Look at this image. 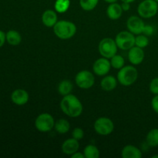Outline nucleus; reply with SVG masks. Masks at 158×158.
Masks as SVG:
<instances>
[{
    "instance_id": "obj_30",
    "label": "nucleus",
    "mask_w": 158,
    "mask_h": 158,
    "mask_svg": "<svg viewBox=\"0 0 158 158\" xmlns=\"http://www.w3.org/2000/svg\"><path fill=\"white\" fill-rule=\"evenodd\" d=\"M154 29L152 26H150V25L146 26V25H145L144 29H143V33L145 35H147V36L152 35L153 33H154Z\"/></svg>"
},
{
    "instance_id": "obj_26",
    "label": "nucleus",
    "mask_w": 158,
    "mask_h": 158,
    "mask_svg": "<svg viewBox=\"0 0 158 158\" xmlns=\"http://www.w3.org/2000/svg\"><path fill=\"white\" fill-rule=\"evenodd\" d=\"M99 0H80V5L85 11H91L97 7Z\"/></svg>"
},
{
    "instance_id": "obj_32",
    "label": "nucleus",
    "mask_w": 158,
    "mask_h": 158,
    "mask_svg": "<svg viewBox=\"0 0 158 158\" xmlns=\"http://www.w3.org/2000/svg\"><path fill=\"white\" fill-rule=\"evenodd\" d=\"M6 41V33H5L3 31L0 30V48L5 44Z\"/></svg>"
},
{
    "instance_id": "obj_6",
    "label": "nucleus",
    "mask_w": 158,
    "mask_h": 158,
    "mask_svg": "<svg viewBox=\"0 0 158 158\" xmlns=\"http://www.w3.org/2000/svg\"><path fill=\"white\" fill-rule=\"evenodd\" d=\"M98 49L102 56L110 59L117 54L118 47L115 40L110 38H104L100 42Z\"/></svg>"
},
{
    "instance_id": "obj_23",
    "label": "nucleus",
    "mask_w": 158,
    "mask_h": 158,
    "mask_svg": "<svg viewBox=\"0 0 158 158\" xmlns=\"http://www.w3.org/2000/svg\"><path fill=\"white\" fill-rule=\"evenodd\" d=\"M83 154L86 158H98L100 157V151L96 146L93 144H89L84 148Z\"/></svg>"
},
{
    "instance_id": "obj_4",
    "label": "nucleus",
    "mask_w": 158,
    "mask_h": 158,
    "mask_svg": "<svg viewBox=\"0 0 158 158\" xmlns=\"http://www.w3.org/2000/svg\"><path fill=\"white\" fill-rule=\"evenodd\" d=\"M158 2L155 0H143L139 4L137 12L142 18L150 19L157 13Z\"/></svg>"
},
{
    "instance_id": "obj_22",
    "label": "nucleus",
    "mask_w": 158,
    "mask_h": 158,
    "mask_svg": "<svg viewBox=\"0 0 158 158\" xmlns=\"http://www.w3.org/2000/svg\"><path fill=\"white\" fill-rule=\"evenodd\" d=\"M54 128L57 133L60 134H64L69 131L70 124L66 119H60L55 123Z\"/></svg>"
},
{
    "instance_id": "obj_34",
    "label": "nucleus",
    "mask_w": 158,
    "mask_h": 158,
    "mask_svg": "<svg viewBox=\"0 0 158 158\" xmlns=\"http://www.w3.org/2000/svg\"><path fill=\"white\" fill-rule=\"evenodd\" d=\"M85 156L83 154H81L80 152H76L73 154L71 155V158H84Z\"/></svg>"
},
{
    "instance_id": "obj_13",
    "label": "nucleus",
    "mask_w": 158,
    "mask_h": 158,
    "mask_svg": "<svg viewBox=\"0 0 158 158\" xmlns=\"http://www.w3.org/2000/svg\"><path fill=\"white\" fill-rule=\"evenodd\" d=\"M128 59L133 65L140 64L144 59V51L142 48L137 46H133L131 49H129Z\"/></svg>"
},
{
    "instance_id": "obj_10",
    "label": "nucleus",
    "mask_w": 158,
    "mask_h": 158,
    "mask_svg": "<svg viewBox=\"0 0 158 158\" xmlns=\"http://www.w3.org/2000/svg\"><path fill=\"white\" fill-rule=\"evenodd\" d=\"M145 24L141 18L136 15H132L127 21V27L128 30L134 35L143 33Z\"/></svg>"
},
{
    "instance_id": "obj_18",
    "label": "nucleus",
    "mask_w": 158,
    "mask_h": 158,
    "mask_svg": "<svg viewBox=\"0 0 158 158\" xmlns=\"http://www.w3.org/2000/svg\"><path fill=\"white\" fill-rule=\"evenodd\" d=\"M117 79L114 76H106L101 80L100 86L105 91H112L117 87Z\"/></svg>"
},
{
    "instance_id": "obj_35",
    "label": "nucleus",
    "mask_w": 158,
    "mask_h": 158,
    "mask_svg": "<svg viewBox=\"0 0 158 158\" xmlns=\"http://www.w3.org/2000/svg\"><path fill=\"white\" fill-rule=\"evenodd\" d=\"M104 1L106 2H107V3H110H110L117 2V0H104Z\"/></svg>"
},
{
    "instance_id": "obj_28",
    "label": "nucleus",
    "mask_w": 158,
    "mask_h": 158,
    "mask_svg": "<svg viewBox=\"0 0 158 158\" xmlns=\"http://www.w3.org/2000/svg\"><path fill=\"white\" fill-rule=\"evenodd\" d=\"M72 137L77 140H80L84 137V131L80 127L74 128L72 132Z\"/></svg>"
},
{
    "instance_id": "obj_37",
    "label": "nucleus",
    "mask_w": 158,
    "mask_h": 158,
    "mask_svg": "<svg viewBox=\"0 0 158 158\" xmlns=\"http://www.w3.org/2000/svg\"><path fill=\"white\" fill-rule=\"evenodd\" d=\"M157 157H158V155H154L152 157V158H157Z\"/></svg>"
},
{
    "instance_id": "obj_3",
    "label": "nucleus",
    "mask_w": 158,
    "mask_h": 158,
    "mask_svg": "<svg viewBox=\"0 0 158 158\" xmlns=\"http://www.w3.org/2000/svg\"><path fill=\"white\" fill-rule=\"evenodd\" d=\"M138 72L133 66H125L120 69L117 73V80L121 85L129 86L134 84L137 80Z\"/></svg>"
},
{
    "instance_id": "obj_2",
    "label": "nucleus",
    "mask_w": 158,
    "mask_h": 158,
    "mask_svg": "<svg viewBox=\"0 0 158 158\" xmlns=\"http://www.w3.org/2000/svg\"><path fill=\"white\" fill-rule=\"evenodd\" d=\"M53 32L61 40H69L77 32V26L73 23L66 20L58 21L53 26Z\"/></svg>"
},
{
    "instance_id": "obj_16",
    "label": "nucleus",
    "mask_w": 158,
    "mask_h": 158,
    "mask_svg": "<svg viewBox=\"0 0 158 158\" xmlns=\"http://www.w3.org/2000/svg\"><path fill=\"white\" fill-rule=\"evenodd\" d=\"M121 156L123 158H140L142 157V152L134 145H127L122 150Z\"/></svg>"
},
{
    "instance_id": "obj_11",
    "label": "nucleus",
    "mask_w": 158,
    "mask_h": 158,
    "mask_svg": "<svg viewBox=\"0 0 158 158\" xmlns=\"http://www.w3.org/2000/svg\"><path fill=\"white\" fill-rule=\"evenodd\" d=\"M110 61H109V60L105 58V57L100 58L96 60L94 63V66H93L94 72L97 75L100 76V77L106 75L110 70Z\"/></svg>"
},
{
    "instance_id": "obj_21",
    "label": "nucleus",
    "mask_w": 158,
    "mask_h": 158,
    "mask_svg": "<svg viewBox=\"0 0 158 158\" xmlns=\"http://www.w3.org/2000/svg\"><path fill=\"white\" fill-rule=\"evenodd\" d=\"M146 141L151 148L158 147V129L154 128L148 132L146 137Z\"/></svg>"
},
{
    "instance_id": "obj_17",
    "label": "nucleus",
    "mask_w": 158,
    "mask_h": 158,
    "mask_svg": "<svg viewBox=\"0 0 158 158\" xmlns=\"http://www.w3.org/2000/svg\"><path fill=\"white\" fill-rule=\"evenodd\" d=\"M42 21L43 23L47 27H53L57 23L56 12L51 9L46 10L42 15Z\"/></svg>"
},
{
    "instance_id": "obj_8",
    "label": "nucleus",
    "mask_w": 158,
    "mask_h": 158,
    "mask_svg": "<svg viewBox=\"0 0 158 158\" xmlns=\"http://www.w3.org/2000/svg\"><path fill=\"white\" fill-rule=\"evenodd\" d=\"M76 84L81 89H89L95 83L94 74L89 70H82L75 77Z\"/></svg>"
},
{
    "instance_id": "obj_31",
    "label": "nucleus",
    "mask_w": 158,
    "mask_h": 158,
    "mask_svg": "<svg viewBox=\"0 0 158 158\" xmlns=\"http://www.w3.org/2000/svg\"><path fill=\"white\" fill-rule=\"evenodd\" d=\"M151 107L155 113L158 114V94L155 95L151 100Z\"/></svg>"
},
{
    "instance_id": "obj_36",
    "label": "nucleus",
    "mask_w": 158,
    "mask_h": 158,
    "mask_svg": "<svg viewBox=\"0 0 158 158\" xmlns=\"http://www.w3.org/2000/svg\"><path fill=\"white\" fill-rule=\"evenodd\" d=\"M122 2H129V3H131L133 2L136 1V0H121Z\"/></svg>"
},
{
    "instance_id": "obj_25",
    "label": "nucleus",
    "mask_w": 158,
    "mask_h": 158,
    "mask_svg": "<svg viewBox=\"0 0 158 158\" xmlns=\"http://www.w3.org/2000/svg\"><path fill=\"white\" fill-rule=\"evenodd\" d=\"M110 63H111V66L114 67V69H120L122 67L124 66V59L122 56L120 55H114V56L111 57L110 58Z\"/></svg>"
},
{
    "instance_id": "obj_14",
    "label": "nucleus",
    "mask_w": 158,
    "mask_h": 158,
    "mask_svg": "<svg viewBox=\"0 0 158 158\" xmlns=\"http://www.w3.org/2000/svg\"><path fill=\"white\" fill-rule=\"evenodd\" d=\"M79 148H80L79 140H76L73 137L65 140L62 145V151L67 155H72L74 153L77 152Z\"/></svg>"
},
{
    "instance_id": "obj_33",
    "label": "nucleus",
    "mask_w": 158,
    "mask_h": 158,
    "mask_svg": "<svg viewBox=\"0 0 158 158\" xmlns=\"http://www.w3.org/2000/svg\"><path fill=\"white\" fill-rule=\"evenodd\" d=\"M122 5H121V7L122 9H123V11H125V12H127V11L129 10L130 9H131V3L129 2H122Z\"/></svg>"
},
{
    "instance_id": "obj_39",
    "label": "nucleus",
    "mask_w": 158,
    "mask_h": 158,
    "mask_svg": "<svg viewBox=\"0 0 158 158\" xmlns=\"http://www.w3.org/2000/svg\"><path fill=\"white\" fill-rule=\"evenodd\" d=\"M157 14H158V10H157Z\"/></svg>"
},
{
    "instance_id": "obj_5",
    "label": "nucleus",
    "mask_w": 158,
    "mask_h": 158,
    "mask_svg": "<svg viewBox=\"0 0 158 158\" xmlns=\"http://www.w3.org/2000/svg\"><path fill=\"white\" fill-rule=\"evenodd\" d=\"M117 47L123 50H129L135 46V36L134 34L130 31H122L119 32L115 38Z\"/></svg>"
},
{
    "instance_id": "obj_9",
    "label": "nucleus",
    "mask_w": 158,
    "mask_h": 158,
    "mask_svg": "<svg viewBox=\"0 0 158 158\" xmlns=\"http://www.w3.org/2000/svg\"><path fill=\"white\" fill-rule=\"evenodd\" d=\"M114 124L107 117H100L94 123V130L101 136L110 135L114 131Z\"/></svg>"
},
{
    "instance_id": "obj_24",
    "label": "nucleus",
    "mask_w": 158,
    "mask_h": 158,
    "mask_svg": "<svg viewBox=\"0 0 158 158\" xmlns=\"http://www.w3.org/2000/svg\"><path fill=\"white\" fill-rule=\"evenodd\" d=\"M70 6V0H56L55 10L59 13H65Z\"/></svg>"
},
{
    "instance_id": "obj_12",
    "label": "nucleus",
    "mask_w": 158,
    "mask_h": 158,
    "mask_svg": "<svg viewBox=\"0 0 158 158\" xmlns=\"http://www.w3.org/2000/svg\"><path fill=\"white\" fill-rule=\"evenodd\" d=\"M29 95L26 90L23 89H15L11 94V100L12 103L18 106L26 104L29 101Z\"/></svg>"
},
{
    "instance_id": "obj_27",
    "label": "nucleus",
    "mask_w": 158,
    "mask_h": 158,
    "mask_svg": "<svg viewBox=\"0 0 158 158\" xmlns=\"http://www.w3.org/2000/svg\"><path fill=\"white\" fill-rule=\"evenodd\" d=\"M148 45H149V39L147 35L139 34L137 36L135 37V46L143 49Z\"/></svg>"
},
{
    "instance_id": "obj_20",
    "label": "nucleus",
    "mask_w": 158,
    "mask_h": 158,
    "mask_svg": "<svg viewBox=\"0 0 158 158\" xmlns=\"http://www.w3.org/2000/svg\"><path fill=\"white\" fill-rule=\"evenodd\" d=\"M73 85L70 80H64L60 83L58 86V92L60 95L66 96L70 94L71 91L73 90Z\"/></svg>"
},
{
    "instance_id": "obj_1",
    "label": "nucleus",
    "mask_w": 158,
    "mask_h": 158,
    "mask_svg": "<svg viewBox=\"0 0 158 158\" xmlns=\"http://www.w3.org/2000/svg\"><path fill=\"white\" fill-rule=\"evenodd\" d=\"M60 108L66 115L73 118L80 117L83 109L80 100L73 94H68L63 97L60 102Z\"/></svg>"
},
{
    "instance_id": "obj_7",
    "label": "nucleus",
    "mask_w": 158,
    "mask_h": 158,
    "mask_svg": "<svg viewBox=\"0 0 158 158\" xmlns=\"http://www.w3.org/2000/svg\"><path fill=\"white\" fill-rule=\"evenodd\" d=\"M55 126L53 117L48 113L40 114L35 120V127L40 132H49Z\"/></svg>"
},
{
    "instance_id": "obj_29",
    "label": "nucleus",
    "mask_w": 158,
    "mask_h": 158,
    "mask_svg": "<svg viewBox=\"0 0 158 158\" xmlns=\"http://www.w3.org/2000/svg\"><path fill=\"white\" fill-rule=\"evenodd\" d=\"M150 91L154 95L158 94V77H155L150 83Z\"/></svg>"
},
{
    "instance_id": "obj_38",
    "label": "nucleus",
    "mask_w": 158,
    "mask_h": 158,
    "mask_svg": "<svg viewBox=\"0 0 158 158\" xmlns=\"http://www.w3.org/2000/svg\"><path fill=\"white\" fill-rule=\"evenodd\" d=\"M155 1H156V2H158V0H155Z\"/></svg>"
},
{
    "instance_id": "obj_15",
    "label": "nucleus",
    "mask_w": 158,
    "mask_h": 158,
    "mask_svg": "<svg viewBox=\"0 0 158 158\" xmlns=\"http://www.w3.org/2000/svg\"><path fill=\"white\" fill-rule=\"evenodd\" d=\"M123 9L121 5L117 2L110 3L106 9V14L107 16L112 20H117L121 17L123 13Z\"/></svg>"
},
{
    "instance_id": "obj_19",
    "label": "nucleus",
    "mask_w": 158,
    "mask_h": 158,
    "mask_svg": "<svg viewBox=\"0 0 158 158\" xmlns=\"http://www.w3.org/2000/svg\"><path fill=\"white\" fill-rule=\"evenodd\" d=\"M22 41V36L15 30H9L6 32V42L11 46H18Z\"/></svg>"
}]
</instances>
